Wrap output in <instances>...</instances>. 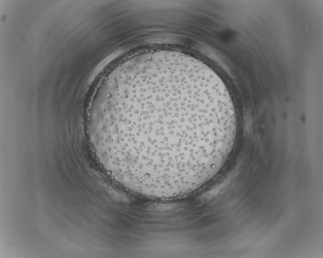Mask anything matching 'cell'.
<instances>
[{"label":"cell","mask_w":323,"mask_h":258,"mask_svg":"<svg viewBox=\"0 0 323 258\" xmlns=\"http://www.w3.org/2000/svg\"><path fill=\"white\" fill-rule=\"evenodd\" d=\"M95 153L126 189L168 200L196 191L226 163L237 123L229 93L209 66L182 53H145L119 66L97 95Z\"/></svg>","instance_id":"cell-1"}]
</instances>
